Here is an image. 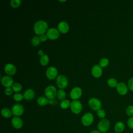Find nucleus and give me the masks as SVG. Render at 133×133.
Listing matches in <instances>:
<instances>
[{
	"mask_svg": "<svg viewBox=\"0 0 133 133\" xmlns=\"http://www.w3.org/2000/svg\"><path fill=\"white\" fill-rule=\"evenodd\" d=\"M48 28V23L45 21L41 20L35 22L33 26V30L36 34L42 35L47 32Z\"/></svg>",
	"mask_w": 133,
	"mask_h": 133,
	"instance_id": "1",
	"label": "nucleus"
},
{
	"mask_svg": "<svg viewBox=\"0 0 133 133\" xmlns=\"http://www.w3.org/2000/svg\"><path fill=\"white\" fill-rule=\"evenodd\" d=\"M44 94L46 97L48 99H54L57 96V90L54 86L49 85L45 88Z\"/></svg>",
	"mask_w": 133,
	"mask_h": 133,
	"instance_id": "2",
	"label": "nucleus"
},
{
	"mask_svg": "<svg viewBox=\"0 0 133 133\" xmlns=\"http://www.w3.org/2000/svg\"><path fill=\"white\" fill-rule=\"evenodd\" d=\"M82 108L83 105L80 101L76 100H73L71 102L70 109L73 113L75 114H78L80 113L82 110Z\"/></svg>",
	"mask_w": 133,
	"mask_h": 133,
	"instance_id": "3",
	"label": "nucleus"
},
{
	"mask_svg": "<svg viewBox=\"0 0 133 133\" xmlns=\"http://www.w3.org/2000/svg\"><path fill=\"white\" fill-rule=\"evenodd\" d=\"M68 79L67 77L63 75H59L56 79L57 85L60 89L65 88L68 85Z\"/></svg>",
	"mask_w": 133,
	"mask_h": 133,
	"instance_id": "4",
	"label": "nucleus"
},
{
	"mask_svg": "<svg viewBox=\"0 0 133 133\" xmlns=\"http://www.w3.org/2000/svg\"><path fill=\"white\" fill-rule=\"evenodd\" d=\"M110 127V121L105 118H103L99 121L98 124V130L101 132H105Z\"/></svg>",
	"mask_w": 133,
	"mask_h": 133,
	"instance_id": "5",
	"label": "nucleus"
},
{
	"mask_svg": "<svg viewBox=\"0 0 133 133\" xmlns=\"http://www.w3.org/2000/svg\"><path fill=\"white\" fill-rule=\"evenodd\" d=\"M94 120V117L91 113H85L82 117L81 122L82 124L85 126H89L91 125Z\"/></svg>",
	"mask_w": 133,
	"mask_h": 133,
	"instance_id": "6",
	"label": "nucleus"
},
{
	"mask_svg": "<svg viewBox=\"0 0 133 133\" xmlns=\"http://www.w3.org/2000/svg\"><path fill=\"white\" fill-rule=\"evenodd\" d=\"M88 105L89 107L94 111H98L101 109V102L96 98H91L88 100Z\"/></svg>",
	"mask_w": 133,
	"mask_h": 133,
	"instance_id": "7",
	"label": "nucleus"
},
{
	"mask_svg": "<svg viewBox=\"0 0 133 133\" xmlns=\"http://www.w3.org/2000/svg\"><path fill=\"white\" fill-rule=\"evenodd\" d=\"M46 35L48 37V38L51 40H55L59 37L60 32L57 29L51 28L48 30L46 32Z\"/></svg>",
	"mask_w": 133,
	"mask_h": 133,
	"instance_id": "8",
	"label": "nucleus"
},
{
	"mask_svg": "<svg viewBox=\"0 0 133 133\" xmlns=\"http://www.w3.org/2000/svg\"><path fill=\"white\" fill-rule=\"evenodd\" d=\"M11 112L14 115L19 117L22 115L24 112V108L20 103H17L14 105L11 108Z\"/></svg>",
	"mask_w": 133,
	"mask_h": 133,
	"instance_id": "9",
	"label": "nucleus"
},
{
	"mask_svg": "<svg viewBox=\"0 0 133 133\" xmlns=\"http://www.w3.org/2000/svg\"><path fill=\"white\" fill-rule=\"evenodd\" d=\"M82 95V89L79 87H74L70 92V96L73 100H76L81 98Z\"/></svg>",
	"mask_w": 133,
	"mask_h": 133,
	"instance_id": "10",
	"label": "nucleus"
},
{
	"mask_svg": "<svg viewBox=\"0 0 133 133\" xmlns=\"http://www.w3.org/2000/svg\"><path fill=\"white\" fill-rule=\"evenodd\" d=\"M58 70L54 66H50L46 71V76L50 80H53L57 77Z\"/></svg>",
	"mask_w": 133,
	"mask_h": 133,
	"instance_id": "11",
	"label": "nucleus"
},
{
	"mask_svg": "<svg viewBox=\"0 0 133 133\" xmlns=\"http://www.w3.org/2000/svg\"><path fill=\"white\" fill-rule=\"evenodd\" d=\"M1 83L2 85L6 87H10L14 84V80L12 77L9 75H5L1 78Z\"/></svg>",
	"mask_w": 133,
	"mask_h": 133,
	"instance_id": "12",
	"label": "nucleus"
},
{
	"mask_svg": "<svg viewBox=\"0 0 133 133\" xmlns=\"http://www.w3.org/2000/svg\"><path fill=\"white\" fill-rule=\"evenodd\" d=\"M4 71L9 76H12L16 74L17 68L13 64L8 63L4 66Z\"/></svg>",
	"mask_w": 133,
	"mask_h": 133,
	"instance_id": "13",
	"label": "nucleus"
},
{
	"mask_svg": "<svg viewBox=\"0 0 133 133\" xmlns=\"http://www.w3.org/2000/svg\"><path fill=\"white\" fill-rule=\"evenodd\" d=\"M91 74L95 78H99L101 76L102 74V68L98 64L94 65L91 69Z\"/></svg>",
	"mask_w": 133,
	"mask_h": 133,
	"instance_id": "14",
	"label": "nucleus"
},
{
	"mask_svg": "<svg viewBox=\"0 0 133 133\" xmlns=\"http://www.w3.org/2000/svg\"><path fill=\"white\" fill-rule=\"evenodd\" d=\"M116 88L117 92L121 95H125L128 92V87L123 82L118 83Z\"/></svg>",
	"mask_w": 133,
	"mask_h": 133,
	"instance_id": "15",
	"label": "nucleus"
},
{
	"mask_svg": "<svg viewBox=\"0 0 133 133\" xmlns=\"http://www.w3.org/2000/svg\"><path fill=\"white\" fill-rule=\"evenodd\" d=\"M69 25L68 23L65 21H61L58 24V30L63 34H65L69 31Z\"/></svg>",
	"mask_w": 133,
	"mask_h": 133,
	"instance_id": "16",
	"label": "nucleus"
},
{
	"mask_svg": "<svg viewBox=\"0 0 133 133\" xmlns=\"http://www.w3.org/2000/svg\"><path fill=\"white\" fill-rule=\"evenodd\" d=\"M12 126L16 129H20L23 126V121L19 117L15 116L11 121Z\"/></svg>",
	"mask_w": 133,
	"mask_h": 133,
	"instance_id": "17",
	"label": "nucleus"
},
{
	"mask_svg": "<svg viewBox=\"0 0 133 133\" xmlns=\"http://www.w3.org/2000/svg\"><path fill=\"white\" fill-rule=\"evenodd\" d=\"M34 97H35V92L32 89H26L23 94L24 98L28 101L32 100L34 98Z\"/></svg>",
	"mask_w": 133,
	"mask_h": 133,
	"instance_id": "18",
	"label": "nucleus"
},
{
	"mask_svg": "<svg viewBox=\"0 0 133 133\" xmlns=\"http://www.w3.org/2000/svg\"><path fill=\"white\" fill-rule=\"evenodd\" d=\"M37 102L41 106H45L49 104V99L46 97L41 96L37 98Z\"/></svg>",
	"mask_w": 133,
	"mask_h": 133,
	"instance_id": "19",
	"label": "nucleus"
},
{
	"mask_svg": "<svg viewBox=\"0 0 133 133\" xmlns=\"http://www.w3.org/2000/svg\"><path fill=\"white\" fill-rule=\"evenodd\" d=\"M125 128V125L122 122H117L114 125V130L116 132H122Z\"/></svg>",
	"mask_w": 133,
	"mask_h": 133,
	"instance_id": "20",
	"label": "nucleus"
},
{
	"mask_svg": "<svg viewBox=\"0 0 133 133\" xmlns=\"http://www.w3.org/2000/svg\"><path fill=\"white\" fill-rule=\"evenodd\" d=\"M1 114L5 118H9L12 116V112L11 110H9L8 108H5L2 109L1 110Z\"/></svg>",
	"mask_w": 133,
	"mask_h": 133,
	"instance_id": "21",
	"label": "nucleus"
},
{
	"mask_svg": "<svg viewBox=\"0 0 133 133\" xmlns=\"http://www.w3.org/2000/svg\"><path fill=\"white\" fill-rule=\"evenodd\" d=\"M49 61V58L48 55H44L43 56L41 57L39 62L40 64L43 66H46L47 65Z\"/></svg>",
	"mask_w": 133,
	"mask_h": 133,
	"instance_id": "22",
	"label": "nucleus"
},
{
	"mask_svg": "<svg viewBox=\"0 0 133 133\" xmlns=\"http://www.w3.org/2000/svg\"><path fill=\"white\" fill-rule=\"evenodd\" d=\"M57 98L60 100H63L65 99L66 97V93L63 89H60L57 91Z\"/></svg>",
	"mask_w": 133,
	"mask_h": 133,
	"instance_id": "23",
	"label": "nucleus"
},
{
	"mask_svg": "<svg viewBox=\"0 0 133 133\" xmlns=\"http://www.w3.org/2000/svg\"><path fill=\"white\" fill-rule=\"evenodd\" d=\"M71 102L68 99H64L61 101L60 103V107L63 109H66L70 107Z\"/></svg>",
	"mask_w": 133,
	"mask_h": 133,
	"instance_id": "24",
	"label": "nucleus"
},
{
	"mask_svg": "<svg viewBox=\"0 0 133 133\" xmlns=\"http://www.w3.org/2000/svg\"><path fill=\"white\" fill-rule=\"evenodd\" d=\"M107 84L110 87H115L117 86L118 83L117 80L114 78H110L107 81Z\"/></svg>",
	"mask_w": 133,
	"mask_h": 133,
	"instance_id": "25",
	"label": "nucleus"
},
{
	"mask_svg": "<svg viewBox=\"0 0 133 133\" xmlns=\"http://www.w3.org/2000/svg\"><path fill=\"white\" fill-rule=\"evenodd\" d=\"M11 88H12L13 91H14L15 92H18L22 90V86L20 83H14V84L11 86Z\"/></svg>",
	"mask_w": 133,
	"mask_h": 133,
	"instance_id": "26",
	"label": "nucleus"
},
{
	"mask_svg": "<svg viewBox=\"0 0 133 133\" xmlns=\"http://www.w3.org/2000/svg\"><path fill=\"white\" fill-rule=\"evenodd\" d=\"M41 41L39 39V37H38L37 36H33L31 41V44L33 46H37L40 44Z\"/></svg>",
	"mask_w": 133,
	"mask_h": 133,
	"instance_id": "27",
	"label": "nucleus"
},
{
	"mask_svg": "<svg viewBox=\"0 0 133 133\" xmlns=\"http://www.w3.org/2000/svg\"><path fill=\"white\" fill-rule=\"evenodd\" d=\"M109 63V60L107 58H103L99 61V65L101 68H105L107 66Z\"/></svg>",
	"mask_w": 133,
	"mask_h": 133,
	"instance_id": "28",
	"label": "nucleus"
},
{
	"mask_svg": "<svg viewBox=\"0 0 133 133\" xmlns=\"http://www.w3.org/2000/svg\"><path fill=\"white\" fill-rule=\"evenodd\" d=\"M21 1L20 0H11L10 1V6L14 8H17L21 5Z\"/></svg>",
	"mask_w": 133,
	"mask_h": 133,
	"instance_id": "29",
	"label": "nucleus"
},
{
	"mask_svg": "<svg viewBox=\"0 0 133 133\" xmlns=\"http://www.w3.org/2000/svg\"><path fill=\"white\" fill-rule=\"evenodd\" d=\"M13 98L15 100V101L19 102V101H22V99L24 98V97H23V95H22V94L20 93H16L14 95Z\"/></svg>",
	"mask_w": 133,
	"mask_h": 133,
	"instance_id": "30",
	"label": "nucleus"
},
{
	"mask_svg": "<svg viewBox=\"0 0 133 133\" xmlns=\"http://www.w3.org/2000/svg\"><path fill=\"white\" fill-rule=\"evenodd\" d=\"M126 114L130 116H133V105H129L126 110Z\"/></svg>",
	"mask_w": 133,
	"mask_h": 133,
	"instance_id": "31",
	"label": "nucleus"
},
{
	"mask_svg": "<svg viewBox=\"0 0 133 133\" xmlns=\"http://www.w3.org/2000/svg\"><path fill=\"white\" fill-rule=\"evenodd\" d=\"M97 115L99 118L103 119L105 116L106 114H105V112L104 111V110L100 109L98 110V111H97Z\"/></svg>",
	"mask_w": 133,
	"mask_h": 133,
	"instance_id": "32",
	"label": "nucleus"
},
{
	"mask_svg": "<svg viewBox=\"0 0 133 133\" xmlns=\"http://www.w3.org/2000/svg\"><path fill=\"white\" fill-rule=\"evenodd\" d=\"M4 92H5V94L6 95H7L8 96H11L12 95L13 90H12L11 88L8 87V88H6L5 89Z\"/></svg>",
	"mask_w": 133,
	"mask_h": 133,
	"instance_id": "33",
	"label": "nucleus"
},
{
	"mask_svg": "<svg viewBox=\"0 0 133 133\" xmlns=\"http://www.w3.org/2000/svg\"><path fill=\"white\" fill-rule=\"evenodd\" d=\"M127 125L130 128L133 129V116L130 117L128 118L127 121Z\"/></svg>",
	"mask_w": 133,
	"mask_h": 133,
	"instance_id": "34",
	"label": "nucleus"
},
{
	"mask_svg": "<svg viewBox=\"0 0 133 133\" xmlns=\"http://www.w3.org/2000/svg\"><path fill=\"white\" fill-rule=\"evenodd\" d=\"M128 87L130 90L133 91V77L130 78L128 82Z\"/></svg>",
	"mask_w": 133,
	"mask_h": 133,
	"instance_id": "35",
	"label": "nucleus"
},
{
	"mask_svg": "<svg viewBox=\"0 0 133 133\" xmlns=\"http://www.w3.org/2000/svg\"><path fill=\"white\" fill-rule=\"evenodd\" d=\"M47 38H48V37H47V35L45 34H43V35H42L39 36V39H40L41 42H45L46 41H47Z\"/></svg>",
	"mask_w": 133,
	"mask_h": 133,
	"instance_id": "36",
	"label": "nucleus"
},
{
	"mask_svg": "<svg viewBox=\"0 0 133 133\" xmlns=\"http://www.w3.org/2000/svg\"><path fill=\"white\" fill-rule=\"evenodd\" d=\"M37 53H38V55L39 56H40L41 57H42V56H43V55H44V52H43V51L42 50H39L38 51Z\"/></svg>",
	"mask_w": 133,
	"mask_h": 133,
	"instance_id": "37",
	"label": "nucleus"
},
{
	"mask_svg": "<svg viewBox=\"0 0 133 133\" xmlns=\"http://www.w3.org/2000/svg\"><path fill=\"white\" fill-rule=\"evenodd\" d=\"M90 133H101L100 131L98 130H93L90 132Z\"/></svg>",
	"mask_w": 133,
	"mask_h": 133,
	"instance_id": "38",
	"label": "nucleus"
},
{
	"mask_svg": "<svg viewBox=\"0 0 133 133\" xmlns=\"http://www.w3.org/2000/svg\"><path fill=\"white\" fill-rule=\"evenodd\" d=\"M54 103V101L53 100V99H49V104H53Z\"/></svg>",
	"mask_w": 133,
	"mask_h": 133,
	"instance_id": "39",
	"label": "nucleus"
},
{
	"mask_svg": "<svg viewBox=\"0 0 133 133\" xmlns=\"http://www.w3.org/2000/svg\"><path fill=\"white\" fill-rule=\"evenodd\" d=\"M59 2H66V1H59Z\"/></svg>",
	"mask_w": 133,
	"mask_h": 133,
	"instance_id": "40",
	"label": "nucleus"
},
{
	"mask_svg": "<svg viewBox=\"0 0 133 133\" xmlns=\"http://www.w3.org/2000/svg\"><path fill=\"white\" fill-rule=\"evenodd\" d=\"M113 133H118V132H113Z\"/></svg>",
	"mask_w": 133,
	"mask_h": 133,
	"instance_id": "41",
	"label": "nucleus"
},
{
	"mask_svg": "<svg viewBox=\"0 0 133 133\" xmlns=\"http://www.w3.org/2000/svg\"><path fill=\"white\" fill-rule=\"evenodd\" d=\"M103 133H108V132H103Z\"/></svg>",
	"mask_w": 133,
	"mask_h": 133,
	"instance_id": "42",
	"label": "nucleus"
}]
</instances>
